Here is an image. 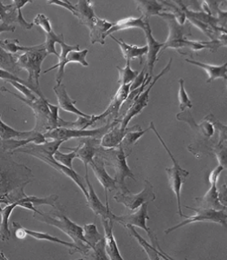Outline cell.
I'll use <instances>...</instances> for the list:
<instances>
[{
    "mask_svg": "<svg viewBox=\"0 0 227 260\" xmlns=\"http://www.w3.org/2000/svg\"><path fill=\"white\" fill-rule=\"evenodd\" d=\"M224 169H225V168L221 165H219L218 166L216 167V168L211 172L210 174H209V178H208L209 182L217 183V180H218L219 176H220V174L222 173Z\"/></svg>",
    "mask_w": 227,
    "mask_h": 260,
    "instance_id": "cell-46",
    "label": "cell"
},
{
    "mask_svg": "<svg viewBox=\"0 0 227 260\" xmlns=\"http://www.w3.org/2000/svg\"><path fill=\"white\" fill-rule=\"evenodd\" d=\"M0 79L4 80V81H6V82L10 81H18L20 84L27 85V86H28V87L31 89L30 85H28L27 81H24V80L21 79L20 77H16V76L13 75L12 73H8V72L3 70V69H0Z\"/></svg>",
    "mask_w": 227,
    "mask_h": 260,
    "instance_id": "cell-44",
    "label": "cell"
},
{
    "mask_svg": "<svg viewBox=\"0 0 227 260\" xmlns=\"http://www.w3.org/2000/svg\"><path fill=\"white\" fill-rule=\"evenodd\" d=\"M15 31H16V26H14V25H9V24H5V23L0 24V35L4 32H14Z\"/></svg>",
    "mask_w": 227,
    "mask_h": 260,
    "instance_id": "cell-47",
    "label": "cell"
},
{
    "mask_svg": "<svg viewBox=\"0 0 227 260\" xmlns=\"http://www.w3.org/2000/svg\"><path fill=\"white\" fill-rule=\"evenodd\" d=\"M145 26H144V34H145L146 41H147V47H148V52H147V59H146V73L149 77H152L153 72H154V66L157 61L160 57V52L162 49L164 47V43H159L156 39H154V35L152 34V29L150 27L149 21L145 20Z\"/></svg>",
    "mask_w": 227,
    "mask_h": 260,
    "instance_id": "cell-14",
    "label": "cell"
},
{
    "mask_svg": "<svg viewBox=\"0 0 227 260\" xmlns=\"http://www.w3.org/2000/svg\"><path fill=\"white\" fill-rule=\"evenodd\" d=\"M0 92H9V89H7V88L4 87V86H1V87H0Z\"/></svg>",
    "mask_w": 227,
    "mask_h": 260,
    "instance_id": "cell-48",
    "label": "cell"
},
{
    "mask_svg": "<svg viewBox=\"0 0 227 260\" xmlns=\"http://www.w3.org/2000/svg\"><path fill=\"white\" fill-rule=\"evenodd\" d=\"M179 89H178V101H179V109L182 112H185L186 109H190L193 108V103L189 99L188 94L186 93L184 87V80L182 78L178 80Z\"/></svg>",
    "mask_w": 227,
    "mask_h": 260,
    "instance_id": "cell-40",
    "label": "cell"
},
{
    "mask_svg": "<svg viewBox=\"0 0 227 260\" xmlns=\"http://www.w3.org/2000/svg\"><path fill=\"white\" fill-rule=\"evenodd\" d=\"M210 188L203 197L197 198L200 207L213 210H226V206L223 204L220 197V192L217 187V182L210 183Z\"/></svg>",
    "mask_w": 227,
    "mask_h": 260,
    "instance_id": "cell-22",
    "label": "cell"
},
{
    "mask_svg": "<svg viewBox=\"0 0 227 260\" xmlns=\"http://www.w3.org/2000/svg\"><path fill=\"white\" fill-rule=\"evenodd\" d=\"M121 122L120 119H117L114 121L109 122L104 126L93 129H81V128H64V127H58L55 129L51 130L43 134L47 139L51 140L63 141L67 142L70 139L74 138H93L97 139H101L102 137L109 131L114 126Z\"/></svg>",
    "mask_w": 227,
    "mask_h": 260,
    "instance_id": "cell-8",
    "label": "cell"
},
{
    "mask_svg": "<svg viewBox=\"0 0 227 260\" xmlns=\"http://www.w3.org/2000/svg\"><path fill=\"white\" fill-rule=\"evenodd\" d=\"M156 199L154 193V186L148 180L144 181V189L140 193L132 194L131 193H123L121 192L114 196V200L116 203L123 204L130 211H135L144 203H149Z\"/></svg>",
    "mask_w": 227,
    "mask_h": 260,
    "instance_id": "cell-12",
    "label": "cell"
},
{
    "mask_svg": "<svg viewBox=\"0 0 227 260\" xmlns=\"http://www.w3.org/2000/svg\"><path fill=\"white\" fill-rule=\"evenodd\" d=\"M8 82L10 83L15 89H17L19 92L22 93L25 100L33 101V100H36L37 99L34 93H33V92H32V89L28 87V86H27V85L20 84L18 81H8Z\"/></svg>",
    "mask_w": 227,
    "mask_h": 260,
    "instance_id": "cell-42",
    "label": "cell"
},
{
    "mask_svg": "<svg viewBox=\"0 0 227 260\" xmlns=\"http://www.w3.org/2000/svg\"><path fill=\"white\" fill-rule=\"evenodd\" d=\"M0 69L12 73L16 77H18L17 75L22 71L17 64L16 55L8 52L1 47H0Z\"/></svg>",
    "mask_w": 227,
    "mask_h": 260,
    "instance_id": "cell-31",
    "label": "cell"
},
{
    "mask_svg": "<svg viewBox=\"0 0 227 260\" xmlns=\"http://www.w3.org/2000/svg\"><path fill=\"white\" fill-rule=\"evenodd\" d=\"M63 143V141L56 140H51V142L47 141L43 144L28 143L17 150H13L12 153H24V154H30L32 156L39 158V160L46 162L49 166L58 171L61 174L65 175L71 179L75 183V185L82 191L85 197L87 199V186H86L85 179L81 177L75 171H74V169H68L67 167L60 165L54 158V154L56 150H59Z\"/></svg>",
    "mask_w": 227,
    "mask_h": 260,
    "instance_id": "cell-1",
    "label": "cell"
},
{
    "mask_svg": "<svg viewBox=\"0 0 227 260\" xmlns=\"http://www.w3.org/2000/svg\"><path fill=\"white\" fill-rule=\"evenodd\" d=\"M82 228H83L84 238L86 241V243L90 248V250H93L96 245L103 238V236L100 234L97 226L94 223H87Z\"/></svg>",
    "mask_w": 227,
    "mask_h": 260,
    "instance_id": "cell-33",
    "label": "cell"
},
{
    "mask_svg": "<svg viewBox=\"0 0 227 260\" xmlns=\"http://www.w3.org/2000/svg\"><path fill=\"white\" fill-rule=\"evenodd\" d=\"M149 128L154 134H156V136L158 137L162 146H164L165 150L172 160L173 166L170 168H166V173L168 177L169 185L176 198L178 215L180 217H183L184 215L182 213V205H181V190H182V185L186 182V178L188 177L189 172L186 169H182V167L178 165V161L174 158V154L171 153L168 146H166V142L162 139L160 134L158 132V130L155 128L154 122L150 123Z\"/></svg>",
    "mask_w": 227,
    "mask_h": 260,
    "instance_id": "cell-7",
    "label": "cell"
},
{
    "mask_svg": "<svg viewBox=\"0 0 227 260\" xmlns=\"http://www.w3.org/2000/svg\"><path fill=\"white\" fill-rule=\"evenodd\" d=\"M53 90L55 92L57 100H58V107L63 110L64 112L75 114L77 116H81V117H92L91 115L84 113L83 112H81L75 107V104H77V100H71V98L67 93L64 84L61 83L59 85L56 84V85H55L53 88Z\"/></svg>",
    "mask_w": 227,
    "mask_h": 260,
    "instance_id": "cell-20",
    "label": "cell"
},
{
    "mask_svg": "<svg viewBox=\"0 0 227 260\" xmlns=\"http://www.w3.org/2000/svg\"><path fill=\"white\" fill-rule=\"evenodd\" d=\"M2 207H1V202H0V211H2Z\"/></svg>",
    "mask_w": 227,
    "mask_h": 260,
    "instance_id": "cell-49",
    "label": "cell"
},
{
    "mask_svg": "<svg viewBox=\"0 0 227 260\" xmlns=\"http://www.w3.org/2000/svg\"><path fill=\"white\" fill-rule=\"evenodd\" d=\"M185 207L193 210L196 213L192 216H186L184 215L183 217L186 218L185 220L177 223L176 225L173 226V227L168 228L167 230H165V234H170V233L178 230L179 228L191 224V223H197V222H211V223H218L224 228L226 227V210H218L217 211V210L204 208V207L194 208V207H187V206H185Z\"/></svg>",
    "mask_w": 227,
    "mask_h": 260,
    "instance_id": "cell-9",
    "label": "cell"
},
{
    "mask_svg": "<svg viewBox=\"0 0 227 260\" xmlns=\"http://www.w3.org/2000/svg\"><path fill=\"white\" fill-rule=\"evenodd\" d=\"M8 93L16 96L19 100L32 110L36 119L34 128H32L33 131L44 134L59 127V120L60 118L59 116V108L58 105L50 104L47 98H37L36 100L29 101L10 90Z\"/></svg>",
    "mask_w": 227,
    "mask_h": 260,
    "instance_id": "cell-4",
    "label": "cell"
},
{
    "mask_svg": "<svg viewBox=\"0 0 227 260\" xmlns=\"http://www.w3.org/2000/svg\"><path fill=\"white\" fill-rule=\"evenodd\" d=\"M0 47L4 49L5 51H8V52L11 53L12 55H16L19 51L23 53L26 52L31 47L20 45L18 39H4V40H0Z\"/></svg>",
    "mask_w": 227,
    "mask_h": 260,
    "instance_id": "cell-36",
    "label": "cell"
},
{
    "mask_svg": "<svg viewBox=\"0 0 227 260\" xmlns=\"http://www.w3.org/2000/svg\"><path fill=\"white\" fill-rule=\"evenodd\" d=\"M101 224L104 230V242H105V249L106 254L109 259L123 260L124 258L120 254V250L118 248L117 242L114 236L113 227L114 221L109 218H101Z\"/></svg>",
    "mask_w": 227,
    "mask_h": 260,
    "instance_id": "cell-19",
    "label": "cell"
},
{
    "mask_svg": "<svg viewBox=\"0 0 227 260\" xmlns=\"http://www.w3.org/2000/svg\"><path fill=\"white\" fill-rule=\"evenodd\" d=\"M185 60L191 64L201 68L206 72L208 77H209L206 81L207 83H210L212 81L219 79V78H223L225 81L227 80L226 63H223L221 65H213L203 63V62H200V61L195 60V59H185Z\"/></svg>",
    "mask_w": 227,
    "mask_h": 260,
    "instance_id": "cell-25",
    "label": "cell"
},
{
    "mask_svg": "<svg viewBox=\"0 0 227 260\" xmlns=\"http://www.w3.org/2000/svg\"><path fill=\"white\" fill-rule=\"evenodd\" d=\"M33 217L49 225L58 228L66 235L68 236L72 240L73 243L77 246V252L82 255L81 258H84L87 255L90 248L84 238L83 228L71 221L64 214L59 211H50L48 213H44L40 211L39 213H34Z\"/></svg>",
    "mask_w": 227,
    "mask_h": 260,
    "instance_id": "cell-2",
    "label": "cell"
},
{
    "mask_svg": "<svg viewBox=\"0 0 227 260\" xmlns=\"http://www.w3.org/2000/svg\"><path fill=\"white\" fill-rule=\"evenodd\" d=\"M89 50L85 49L82 51H72L68 53L67 56V59L65 62V64L67 65L70 63H77L82 65L83 67H88L89 63L86 60Z\"/></svg>",
    "mask_w": 227,
    "mask_h": 260,
    "instance_id": "cell-38",
    "label": "cell"
},
{
    "mask_svg": "<svg viewBox=\"0 0 227 260\" xmlns=\"http://www.w3.org/2000/svg\"><path fill=\"white\" fill-rule=\"evenodd\" d=\"M144 26H145V22L141 16L137 17V18L136 17H128V18L122 19L112 24V26L110 27L109 30L104 35V39H105L106 37L112 35L113 32L130 29V28H140L142 30H144Z\"/></svg>",
    "mask_w": 227,
    "mask_h": 260,
    "instance_id": "cell-29",
    "label": "cell"
},
{
    "mask_svg": "<svg viewBox=\"0 0 227 260\" xmlns=\"http://www.w3.org/2000/svg\"><path fill=\"white\" fill-rule=\"evenodd\" d=\"M116 69L119 70V73H120L118 83L120 84V85H129V84L132 83V81L139 74V72L135 71L131 68L130 61H127L125 67H116Z\"/></svg>",
    "mask_w": 227,
    "mask_h": 260,
    "instance_id": "cell-35",
    "label": "cell"
},
{
    "mask_svg": "<svg viewBox=\"0 0 227 260\" xmlns=\"http://www.w3.org/2000/svg\"><path fill=\"white\" fill-rule=\"evenodd\" d=\"M148 130H150L149 127L144 130L140 128V129L130 131L129 133L126 134V136L124 137V139L122 141L121 145L123 146V148L124 150H128V149L131 148L141 137L144 136L145 133L148 132Z\"/></svg>",
    "mask_w": 227,
    "mask_h": 260,
    "instance_id": "cell-37",
    "label": "cell"
},
{
    "mask_svg": "<svg viewBox=\"0 0 227 260\" xmlns=\"http://www.w3.org/2000/svg\"><path fill=\"white\" fill-rule=\"evenodd\" d=\"M12 227L14 229L15 236L18 239H24L26 238V232L24 230V228L20 225V223L12 221Z\"/></svg>",
    "mask_w": 227,
    "mask_h": 260,
    "instance_id": "cell-45",
    "label": "cell"
},
{
    "mask_svg": "<svg viewBox=\"0 0 227 260\" xmlns=\"http://www.w3.org/2000/svg\"><path fill=\"white\" fill-rule=\"evenodd\" d=\"M85 183L87 185L88 197L86 199L88 207L93 211V213L96 215H99L101 218H109L111 219L112 212L109 208V203H108V197L106 198V205H104L101 203L99 198L96 193L95 190L93 189V185L89 181V169H85Z\"/></svg>",
    "mask_w": 227,
    "mask_h": 260,
    "instance_id": "cell-16",
    "label": "cell"
},
{
    "mask_svg": "<svg viewBox=\"0 0 227 260\" xmlns=\"http://www.w3.org/2000/svg\"><path fill=\"white\" fill-rule=\"evenodd\" d=\"M32 23L34 25L43 28L46 34H49L53 30L51 20L46 15L43 14V13H39L36 15L35 18L33 19V22Z\"/></svg>",
    "mask_w": 227,
    "mask_h": 260,
    "instance_id": "cell-43",
    "label": "cell"
},
{
    "mask_svg": "<svg viewBox=\"0 0 227 260\" xmlns=\"http://www.w3.org/2000/svg\"><path fill=\"white\" fill-rule=\"evenodd\" d=\"M44 135L36 133L33 130L29 131H20L14 129L11 126L4 123L0 115V140H10V139H28V138H43Z\"/></svg>",
    "mask_w": 227,
    "mask_h": 260,
    "instance_id": "cell-24",
    "label": "cell"
},
{
    "mask_svg": "<svg viewBox=\"0 0 227 260\" xmlns=\"http://www.w3.org/2000/svg\"><path fill=\"white\" fill-rule=\"evenodd\" d=\"M111 219L114 222L116 221L120 223L124 227L129 224V225L140 228V229L144 230L152 241L153 246L154 247L158 248L160 251L163 252V250L161 249L160 246H159L156 235L153 234L149 228L147 226V220L149 219L148 203H144L143 205L140 206L138 208V211H136L135 213L122 215H116L112 213Z\"/></svg>",
    "mask_w": 227,
    "mask_h": 260,
    "instance_id": "cell-10",
    "label": "cell"
},
{
    "mask_svg": "<svg viewBox=\"0 0 227 260\" xmlns=\"http://www.w3.org/2000/svg\"><path fill=\"white\" fill-rule=\"evenodd\" d=\"M19 207L17 202L8 204L6 207L3 208L2 211H0L1 215V223H0V238L3 242H7L11 238V231L9 230V219L12 211Z\"/></svg>",
    "mask_w": 227,
    "mask_h": 260,
    "instance_id": "cell-30",
    "label": "cell"
},
{
    "mask_svg": "<svg viewBox=\"0 0 227 260\" xmlns=\"http://www.w3.org/2000/svg\"><path fill=\"white\" fill-rule=\"evenodd\" d=\"M109 37L113 39L121 49L122 55L127 61H131L132 59H140V63H142V58L144 55H147L148 47L147 46L144 47H138L136 45H130L126 43L121 39H117L113 36L109 35Z\"/></svg>",
    "mask_w": 227,
    "mask_h": 260,
    "instance_id": "cell-27",
    "label": "cell"
},
{
    "mask_svg": "<svg viewBox=\"0 0 227 260\" xmlns=\"http://www.w3.org/2000/svg\"><path fill=\"white\" fill-rule=\"evenodd\" d=\"M124 227L128 230L130 235L132 236L136 240V242L140 244V246L144 249L149 259L159 260L161 258H162V259H173V258L167 255L164 251H160L158 248L154 247L152 245H150L145 239H144L140 234H138L134 226L128 224V225L124 226Z\"/></svg>",
    "mask_w": 227,
    "mask_h": 260,
    "instance_id": "cell-23",
    "label": "cell"
},
{
    "mask_svg": "<svg viewBox=\"0 0 227 260\" xmlns=\"http://www.w3.org/2000/svg\"><path fill=\"white\" fill-rule=\"evenodd\" d=\"M32 1L28 0H15L12 4L5 5L0 1V20L2 23L13 25L14 23L20 24L24 29H31L34 26L33 23L28 22L23 16L21 9L28 4H32Z\"/></svg>",
    "mask_w": 227,
    "mask_h": 260,
    "instance_id": "cell-13",
    "label": "cell"
},
{
    "mask_svg": "<svg viewBox=\"0 0 227 260\" xmlns=\"http://www.w3.org/2000/svg\"><path fill=\"white\" fill-rule=\"evenodd\" d=\"M16 55L17 64L21 70L28 72L27 82L30 85L32 92L36 93L39 98L46 99L39 87V78L42 72V64L46 57L48 55L44 44L31 46L26 52Z\"/></svg>",
    "mask_w": 227,
    "mask_h": 260,
    "instance_id": "cell-6",
    "label": "cell"
},
{
    "mask_svg": "<svg viewBox=\"0 0 227 260\" xmlns=\"http://www.w3.org/2000/svg\"><path fill=\"white\" fill-rule=\"evenodd\" d=\"M24 230L26 232L27 236H29V237L34 238V239L44 240V241L60 244V245H63V246H66V247H68L70 249V250H69L70 254H73L77 251V246L73 242L71 243V242H65V241L59 239V238H56V237L50 235L49 234H46V233H43V232L27 230L25 228H24Z\"/></svg>",
    "mask_w": 227,
    "mask_h": 260,
    "instance_id": "cell-32",
    "label": "cell"
},
{
    "mask_svg": "<svg viewBox=\"0 0 227 260\" xmlns=\"http://www.w3.org/2000/svg\"><path fill=\"white\" fill-rule=\"evenodd\" d=\"M61 47V52L59 54V62L56 64L54 65L53 67L49 68L47 70H45L43 73H47L49 72L52 71L54 69H58V73L56 75V83L57 85L63 83V77H64L65 73V62L67 59V55L70 51H80L79 45H75V46H71V45L67 44V43L63 42V43H60Z\"/></svg>",
    "mask_w": 227,
    "mask_h": 260,
    "instance_id": "cell-26",
    "label": "cell"
},
{
    "mask_svg": "<svg viewBox=\"0 0 227 260\" xmlns=\"http://www.w3.org/2000/svg\"><path fill=\"white\" fill-rule=\"evenodd\" d=\"M89 166L95 175L97 181H99L101 186L103 187L105 189V197H108V191L112 192V191L118 189L116 180L108 174L107 172L105 170V162L99 155L96 154L93 161L89 164Z\"/></svg>",
    "mask_w": 227,
    "mask_h": 260,
    "instance_id": "cell-17",
    "label": "cell"
},
{
    "mask_svg": "<svg viewBox=\"0 0 227 260\" xmlns=\"http://www.w3.org/2000/svg\"><path fill=\"white\" fill-rule=\"evenodd\" d=\"M63 42H65V41L63 34L57 35V34L54 32V30H52L51 32H49V34H46V41H45V43L43 44H44L45 48H46V51H47L48 55L53 54V55L59 57V54L57 52L55 44L56 43L60 44V43H63Z\"/></svg>",
    "mask_w": 227,
    "mask_h": 260,
    "instance_id": "cell-34",
    "label": "cell"
},
{
    "mask_svg": "<svg viewBox=\"0 0 227 260\" xmlns=\"http://www.w3.org/2000/svg\"><path fill=\"white\" fill-rule=\"evenodd\" d=\"M96 154L103 159L105 165L113 168L115 171L114 179L116 180L117 188L120 189L121 193H130L129 189L126 185V179L130 178L136 181V177L127 162V158L130 154H126L124 149L120 144L114 148H104L100 146Z\"/></svg>",
    "mask_w": 227,
    "mask_h": 260,
    "instance_id": "cell-5",
    "label": "cell"
},
{
    "mask_svg": "<svg viewBox=\"0 0 227 260\" xmlns=\"http://www.w3.org/2000/svg\"><path fill=\"white\" fill-rule=\"evenodd\" d=\"M173 58H170L169 60L168 63L166 65V67L162 69L161 73L156 76V77H154L152 82H150L148 84V88L146 89H144V91L138 95L136 98V100L133 102L132 104V106L130 107L129 109L128 110V112H126L125 115L123 116L121 119V122H120V128L122 129H125L127 127H128V124L129 122L132 120V118L137 116L140 112L143 111L144 108H145L148 105V101H149V93L151 91V89L154 87V85L158 82V80L160 79L161 77L168 73L170 71L171 65H172Z\"/></svg>",
    "mask_w": 227,
    "mask_h": 260,
    "instance_id": "cell-11",
    "label": "cell"
},
{
    "mask_svg": "<svg viewBox=\"0 0 227 260\" xmlns=\"http://www.w3.org/2000/svg\"><path fill=\"white\" fill-rule=\"evenodd\" d=\"M136 9L141 13V17L148 21L153 16H159L162 12H166V9L162 2L158 1H136Z\"/></svg>",
    "mask_w": 227,
    "mask_h": 260,
    "instance_id": "cell-28",
    "label": "cell"
},
{
    "mask_svg": "<svg viewBox=\"0 0 227 260\" xmlns=\"http://www.w3.org/2000/svg\"><path fill=\"white\" fill-rule=\"evenodd\" d=\"M130 93L129 85H120V89H118L116 95L114 96L113 100L110 102L109 107L106 108L103 113L100 114L99 116H92V124H95L98 120H102L107 116H112L114 117H117L118 113L120 112V108L124 104V102L128 99V94Z\"/></svg>",
    "mask_w": 227,
    "mask_h": 260,
    "instance_id": "cell-18",
    "label": "cell"
},
{
    "mask_svg": "<svg viewBox=\"0 0 227 260\" xmlns=\"http://www.w3.org/2000/svg\"><path fill=\"white\" fill-rule=\"evenodd\" d=\"M24 201L29 202L32 203V205L40 206V205H48L51 207H56L55 203L58 201L59 199V196L57 194H51L48 197L45 198H39L36 196H28L24 198Z\"/></svg>",
    "mask_w": 227,
    "mask_h": 260,
    "instance_id": "cell-39",
    "label": "cell"
},
{
    "mask_svg": "<svg viewBox=\"0 0 227 260\" xmlns=\"http://www.w3.org/2000/svg\"><path fill=\"white\" fill-rule=\"evenodd\" d=\"M75 158H77V156H75V153L74 151L65 154V153L61 152L60 150H58L54 154V158L57 162L71 169H73L72 162Z\"/></svg>",
    "mask_w": 227,
    "mask_h": 260,
    "instance_id": "cell-41",
    "label": "cell"
},
{
    "mask_svg": "<svg viewBox=\"0 0 227 260\" xmlns=\"http://www.w3.org/2000/svg\"><path fill=\"white\" fill-rule=\"evenodd\" d=\"M71 12L74 16H77L81 24L89 28L90 32V43L92 44H105L104 35L113 24L96 16L93 11V3L89 1H79L75 5H73Z\"/></svg>",
    "mask_w": 227,
    "mask_h": 260,
    "instance_id": "cell-3",
    "label": "cell"
},
{
    "mask_svg": "<svg viewBox=\"0 0 227 260\" xmlns=\"http://www.w3.org/2000/svg\"><path fill=\"white\" fill-rule=\"evenodd\" d=\"M140 125H134L127 127L125 129L120 128V123L114 126L113 128L108 131L101 139V146L104 148H114L121 144L126 134L132 130L140 129Z\"/></svg>",
    "mask_w": 227,
    "mask_h": 260,
    "instance_id": "cell-21",
    "label": "cell"
},
{
    "mask_svg": "<svg viewBox=\"0 0 227 260\" xmlns=\"http://www.w3.org/2000/svg\"><path fill=\"white\" fill-rule=\"evenodd\" d=\"M100 146H101V139L93 138H81L79 145L77 147L75 148L67 147L66 149L74 151L77 158L83 162L86 169H89V164L93 161Z\"/></svg>",
    "mask_w": 227,
    "mask_h": 260,
    "instance_id": "cell-15",
    "label": "cell"
}]
</instances>
